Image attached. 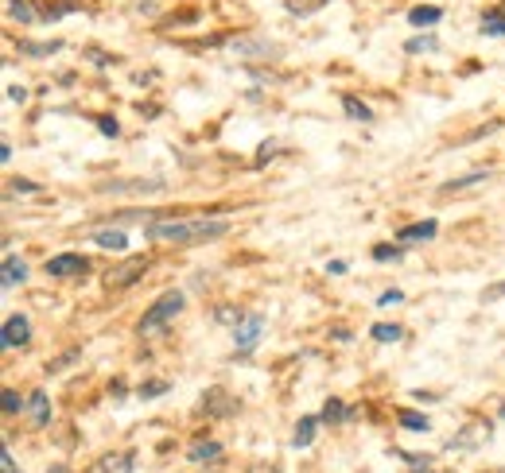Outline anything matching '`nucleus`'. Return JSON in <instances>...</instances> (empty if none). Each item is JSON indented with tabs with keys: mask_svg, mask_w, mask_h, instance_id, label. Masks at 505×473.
I'll use <instances>...</instances> for the list:
<instances>
[{
	"mask_svg": "<svg viewBox=\"0 0 505 473\" xmlns=\"http://www.w3.org/2000/svg\"><path fill=\"white\" fill-rule=\"evenodd\" d=\"M370 338H373V341H381V345H393V341H400V338H404V330H400L396 322H377V326L370 330Z\"/></svg>",
	"mask_w": 505,
	"mask_h": 473,
	"instance_id": "20",
	"label": "nucleus"
},
{
	"mask_svg": "<svg viewBox=\"0 0 505 473\" xmlns=\"http://www.w3.org/2000/svg\"><path fill=\"white\" fill-rule=\"evenodd\" d=\"M443 20V8H436V4H416V8H408V24L412 27H431Z\"/></svg>",
	"mask_w": 505,
	"mask_h": 473,
	"instance_id": "15",
	"label": "nucleus"
},
{
	"mask_svg": "<svg viewBox=\"0 0 505 473\" xmlns=\"http://www.w3.org/2000/svg\"><path fill=\"white\" fill-rule=\"evenodd\" d=\"M97 128H101V136H117L121 132V125L113 121V116H97Z\"/></svg>",
	"mask_w": 505,
	"mask_h": 473,
	"instance_id": "33",
	"label": "nucleus"
},
{
	"mask_svg": "<svg viewBox=\"0 0 505 473\" xmlns=\"http://www.w3.org/2000/svg\"><path fill=\"white\" fill-rule=\"evenodd\" d=\"M187 307V295L183 291H168V295H160V299L148 307V315L140 318V326L136 330L140 334H156V330H163V326H171L179 318V310Z\"/></svg>",
	"mask_w": 505,
	"mask_h": 473,
	"instance_id": "2",
	"label": "nucleus"
},
{
	"mask_svg": "<svg viewBox=\"0 0 505 473\" xmlns=\"http://www.w3.org/2000/svg\"><path fill=\"white\" fill-rule=\"evenodd\" d=\"M245 473H280V469H276V465H249Z\"/></svg>",
	"mask_w": 505,
	"mask_h": 473,
	"instance_id": "40",
	"label": "nucleus"
},
{
	"mask_svg": "<svg viewBox=\"0 0 505 473\" xmlns=\"http://www.w3.org/2000/svg\"><path fill=\"white\" fill-rule=\"evenodd\" d=\"M400 427H408V431H431V419L420 416V411H408V407H404V411H400Z\"/></svg>",
	"mask_w": 505,
	"mask_h": 473,
	"instance_id": "26",
	"label": "nucleus"
},
{
	"mask_svg": "<svg viewBox=\"0 0 505 473\" xmlns=\"http://www.w3.org/2000/svg\"><path fill=\"white\" fill-rule=\"evenodd\" d=\"M501 419H505V407H501Z\"/></svg>",
	"mask_w": 505,
	"mask_h": 473,
	"instance_id": "41",
	"label": "nucleus"
},
{
	"mask_svg": "<svg viewBox=\"0 0 505 473\" xmlns=\"http://www.w3.org/2000/svg\"><path fill=\"white\" fill-rule=\"evenodd\" d=\"M404 299V295H400V291H381V295H377V307H393V303H400Z\"/></svg>",
	"mask_w": 505,
	"mask_h": 473,
	"instance_id": "35",
	"label": "nucleus"
},
{
	"mask_svg": "<svg viewBox=\"0 0 505 473\" xmlns=\"http://www.w3.org/2000/svg\"><path fill=\"white\" fill-rule=\"evenodd\" d=\"M133 462H136L133 450H125V454H105L101 458V473H133Z\"/></svg>",
	"mask_w": 505,
	"mask_h": 473,
	"instance_id": "17",
	"label": "nucleus"
},
{
	"mask_svg": "<svg viewBox=\"0 0 505 473\" xmlns=\"http://www.w3.org/2000/svg\"><path fill=\"white\" fill-rule=\"evenodd\" d=\"M90 272V260L82 252H59V256L47 260V275L50 280H70V275H86Z\"/></svg>",
	"mask_w": 505,
	"mask_h": 473,
	"instance_id": "5",
	"label": "nucleus"
},
{
	"mask_svg": "<svg viewBox=\"0 0 505 473\" xmlns=\"http://www.w3.org/2000/svg\"><path fill=\"white\" fill-rule=\"evenodd\" d=\"M354 416H358V407H346L342 399H327L319 411L323 423H346V419H354Z\"/></svg>",
	"mask_w": 505,
	"mask_h": 473,
	"instance_id": "14",
	"label": "nucleus"
},
{
	"mask_svg": "<svg viewBox=\"0 0 505 473\" xmlns=\"http://www.w3.org/2000/svg\"><path fill=\"white\" fill-rule=\"evenodd\" d=\"M229 233V221L222 217H156L144 225L148 241H168V245H206Z\"/></svg>",
	"mask_w": 505,
	"mask_h": 473,
	"instance_id": "1",
	"label": "nucleus"
},
{
	"mask_svg": "<svg viewBox=\"0 0 505 473\" xmlns=\"http://www.w3.org/2000/svg\"><path fill=\"white\" fill-rule=\"evenodd\" d=\"M0 465H4V473H16V462H12V454H8V442H4V454H0Z\"/></svg>",
	"mask_w": 505,
	"mask_h": 473,
	"instance_id": "37",
	"label": "nucleus"
},
{
	"mask_svg": "<svg viewBox=\"0 0 505 473\" xmlns=\"http://www.w3.org/2000/svg\"><path fill=\"white\" fill-rule=\"evenodd\" d=\"M439 233L436 221H416V225H404V229H396V241L408 245V241H431Z\"/></svg>",
	"mask_w": 505,
	"mask_h": 473,
	"instance_id": "10",
	"label": "nucleus"
},
{
	"mask_svg": "<svg viewBox=\"0 0 505 473\" xmlns=\"http://www.w3.org/2000/svg\"><path fill=\"white\" fill-rule=\"evenodd\" d=\"M0 407H4V416H16L20 407H27V404H24V399H20L16 392L8 388V392H4V404H0Z\"/></svg>",
	"mask_w": 505,
	"mask_h": 473,
	"instance_id": "31",
	"label": "nucleus"
},
{
	"mask_svg": "<svg viewBox=\"0 0 505 473\" xmlns=\"http://www.w3.org/2000/svg\"><path fill=\"white\" fill-rule=\"evenodd\" d=\"M330 0H288V12L292 16H311V12H319V8H327Z\"/></svg>",
	"mask_w": 505,
	"mask_h": 473,
	"instance_id": "25",
	"label": "nucleus"
},
{
	"mask_svg": "<svg viewBox=\"0 0 505 473\" xmlns=\"http://www.w3.org/2000/svg\"><path fill=\"white\" fill-rule=\"evenodd\" d=\"M439 43H436V35H412V39L404 43V50L408 55H420V50H436Z\"/></svg>",
	"mask_w": 505,
	"mask_h": 473,
	"instance_id": "27",
	"label": "nucleus"
},
{
	"mask_svg": "<svg viewBox=\"0 0 505 473\" xmlns=\"http://www.w3.org/2000/svg\"><path fill=\"white\" fill-rule=\"evenodd\" d=\"M319 423L323 419L319 416H303L299 423H295V434H292V446L295 450H303V446H311V439H315V431H319Z\"/></svg>",
	"mask_w": 505,
	"mask_h": 473,
	"instance_id": "13",
	"label": "nucleus"
},
{
	"mask_svg": "<svg viewBox=\"0 0 505 473\" xmlns=\"http://www.w3.org/2000/svg\"><path fill=\"white\" fill-rule=\"evenodd\" d=\"M396 458H404V462L412 465L416 473H431V458H420V454H408V450H396Z\"/></svg>",
	"mask_w": 505,
	"mask_h": 473,
	"instance_id": "29",
	"label": "nucleus"
},
{
	"mask_svg": "<svg viewBox=\"0 0 505 473\" xmlns=\"http://www.w3.org/2000/svg\"><path fill=\"white\" fill-rule=\"evenodd\" d=\"M342 109H346L350 121H358V125H370V121H373V109L365 105V101H358L354 93H342Z\"/></svg>",
	"mask_w": 505,
	"mask_h": 473,
	"instance_id": "16",
	"label": "nucleus"
},
{
	"mask_svg": "<svg viewBox=\"0 0 505 473\" xmlns=\"http://www.w3.org/2000/svg\"><path fill=\"white\" fill-rule=\"evenodd\" d=\"M241 318H245V315H241V310H234V307H222V310H218V322H229V326H237V322H241Z\"/></svg>",
	"mask_w": 505,
	"mask_h": 473,
	"instance_id": "34",
	"label": "nucleus"
},
{
	"mask_svg": "<svg viewBox=\"0 0 505 473\" xmlns=\"http://www.w3.org/2000/svg\"><path fill=\"white\" fill-rule=\"evenodd\" d=\"M8 186H12V194H35V191H39V186H35L32 179H12Z\"/></svg>",
	"mask_w": 505,
	"mask_h": 473,
	"instance_id": "32",
	"label": "nucleus"
},
{
	"mask_svg": "<svg viewBox=\"0 0 505 473\" xmlns=\"http://www.w3.org/2000/svg\"><path fill=\"white\" fill-rule=\"evenodd\" d=\"M27 280V264L20 256H4V268H0V283H4V287H16V283H24Z\"/></svg>",
	"mask_w": 505,
	"mask_h": 473,
	"instance_id": "12",
	"label": "nucleus"
},
{
	"mask_svg": "<svg viewBox=\"0 0 505 473\" xmlns=\"http://www.w3.org/2000/svg\"><path fill=\"white\" fill-rule=\"evenodd\" d=\"M27 416H32L35 427H47L50 423V399H47V392H32V396H27Z\"/></svg>",
	"mask_w": 505,
	"mask_h": 473,
	"instance_id": "11",
	"label": "nucleus"
},
{
	"mask_svg": "<svg viewBox=\"0 0 505 473\" xmlns=\"http://www.w3.org/2000/svg\"><path fill=\"white\" fill-rule=\"evenodd\" d=\"M490 431H494L490 423H471L447 442V450H474V446H482V442H490Z\"/></svg>",
	"mask_w": 505,
	"mask_h": 473,
	"instance_id": "8",
	"label": "nucleus"
},
{
	"mask_svg": "<svg viewBox=\"0 0 505 473\" xmlns=\"http://www.w3.org/2000/svg\"><path fill=\"white\" fill-rule=\"evenodd\" d=\"M163 392H168V381H148V384H140L136 396L140 399H156V396H163Z\"/></svg>",
	"mask_w": 505,
	"mask_h": 473,
	"instance_id": "30",
	"label": "nucleus"
},
{
	"mask_svg": "<svg viewBox=\"0 0 505 473\" xmlns=\"http://www.w3.org/2000/svg\"><path fill=\"white\" fill-rule=\"evenodd\" d=\"M261 330H264V315H257V310H252V315H245L241 322L234 326V349L241 353V357L257 349V341H261Z\"/></svg>",
	"mask_w": 505,
	"mask_h": 473,
	"instance_id": "4",
	"label": "nucleus"
},
{
	"mask_svg": "<svg viewBox=\"0 0 505 473\" xmlns=\"http://www.w3.org/2000/svg\"><path fill=\"white\" fill-rule=\"evenodd\" d=\"M144 272H148V256H125L121 264H113L109 272H105V287L125 291V287H133L136 280H144Z\"/></svg>",
	"mask_w": 505,
	"mask_h": 473,
	"instance_id": "3",
	"label": "nucleus"
},
{
	"mask_svg": "<svg viewBox=\"0 0 505 473\" xmlns=\"http://www.w3.org/2000/svg\"><path fill=\"white\" fill-rule=\"evenodd\" d=\"M8 101H16V105H24V101H27V90H24V85H8Z\"/></svg>",
	"mask_w": 505,
	"mask_h": 473,
	"instance_id": "36",
	"label": "nucleus"
},
{
	"mask_svg": "<svg viewBox=\"0 0 505 473\" xmlns=\"http://www.w3.org/2000/svg\"><path fill=\"white\" fill-rule=\"evenodd\" d=\"M482 35H494V39L505 35V4H497V8H490L482 16Z\"/></svg>",
	"mask_w": 505,
	"mask_h": 473,
	"instance_id": "18",
	"label": "nucleus"
},
{
	"mask_svg": "<svg viewBox=\"0 0 505 473\" xmlns=\"http://www.w3.org/2000/svg\"><path fill=\"white\" fill-rule=\"evenodd\" d=\"M8 16L20 20V24H35V20H39V12H35L27 0H8Z\"/></svg>",
	"mask_w": 505,
	"mask_h": 473,
	"instance_id": "22",
	"label": "nucleus"
},
{
	"mask_svg": "<svg viewBox=\"0 0 505 473\" xmlns=\"http://www.w3.org/2000/svg\"><path fill=\"white\" fill-rule=\"evenodd\" d=\"M93 241L101 245V249H109V252H121V249H128V237L121 229H97L93 233Z\"/></svg>",
	"mask_w": 505,
	"mask_h": 473,
	"instance_id": "19",
	"label": "nucleus"
},
{
	"mask_svg": "<svg viewBox=\"0 0 505 473\" xmlns=\"http://www.w3.org/2000/svg\"><path fill=\"white\" fill-rule=\"evenodd\" d=\"M70 12H78V0H59V4H43L39 20H62V16H70Z\"/></svg>",
	"mask_w": 505,
	"mask_h": 473,
	"instance_id": "21",
	"label": "nucleus"
},
{
	"mask_svg": "<svg viewBox=\"0 0 505 473\" xmlns=\"http://www.w3.org/2000/svg\"><path fill=\"white\" fill-rule=\"evenodd\" d=\"M486 183V171H474V174H463V179H451V183L443 186V194H454V191H471V186Z\"/></svg>",
	"mask_w": 505,
	"mask_h": 473,
	"instance_id": "23",
	"label": "nucleus"
},
{
	"mask_svg": "<svg viewBox=\"0 0 505 473\" xmlns=\"http://www.w3.org/2000/svg\"><path fill=\"white\" fill-rule=\"evenodd\" d=\"M187 458H191L194 465L218 462V458H222V442H214V439H194L191 446H187Z\"/></svg>",
	"mask_w": 505,
	"mask_h": 473,
	"instance_id": "9",
	"label": "nucleus"
},
{
	"mask_svg": "<svg viewBox=\"0 0 505 473\" xmlns=\"http://www.w3.org/2000/svg\"><path fill=\"white\" fill-rule=\"evenodd\" d=\"M272 151H276V144H264L261 156H257V163H264V159H272Z\"/></svg>",
	"mask_w": 505,
	"mask_h": 473,
	"instance_id": "39",
	"label": "nucleus"
},
{
	"mask_svg": "<svg viewBox=\"0 0 505 473\" xmlns=\"http://www.w3.org/2000/svg\"><path fill=\"white\" fill-rule=\"evenodd\" d=\"M202 411L214 416V419H226V416H234V411H237V399L229 396L226 388H210L206 396H202Z\"/></svg>",
	"mask_w": 505,
	"mask_h": 473,
	"instance_id": "7",
	"label": "nucleus"
},
{
	"mask_svg": "<svg viewBox=\"0 0 505 473\" xmlns=\"http://www.w3.org/2000/svg\"><path fill=\"white\" fill-rule=\"evenodd\" d=\"M400 256H404L400 245H373V260L377 264H389V260H400Z\"/></svg>",
	"mask_w": 505,
	"mask_h": 473,
	"instance_id": "28",
	"label": "nucleus"
},
{
	"mask_svg": "<svg viewBox=\"0 0 505 473\" xmlns=\"http://www.w3.org/2000/svg\"><path fill=\"white\" fill-rule=\"evenodd\" d=\"M482 299H505V283H497V287H490Z\"/></svg>",
	"mask_w": 505,
	"mask_h": 473,
	"instance_id": "38",
	"label": "nucleus"
},
{
	"mask_svg": "<svg viewBox=\"0 0 505 473\" xmlns=\"http://www.w3.org/2000/svg\"><path fill=\"white\" fill-rule=\"evenodd\" d=\"M32 341V322H27L24 315H8L4 318V326H0V345L4 349H20Z\"/></svg>",
	"mask_w": 505,
	"mask_h": 473,
	"instance_id": "6",
	"label": "nucleus"
},
{
	"mask_svg": "<svg viewBox=\"0 0 505 473\" xmlns=\"http://www.w3.org/2000/svg\"><path fill=\"white\" fill-rule=\"evenodd\" d=\"M62 43L59 39H50V43H20V55H32V58H47V55H55Z\"/></svg>",
	"mask_w": 505,
	"mask_h": 473,
	"instance_id": "24",
	"label": "nucleus"
}]
</instances>
